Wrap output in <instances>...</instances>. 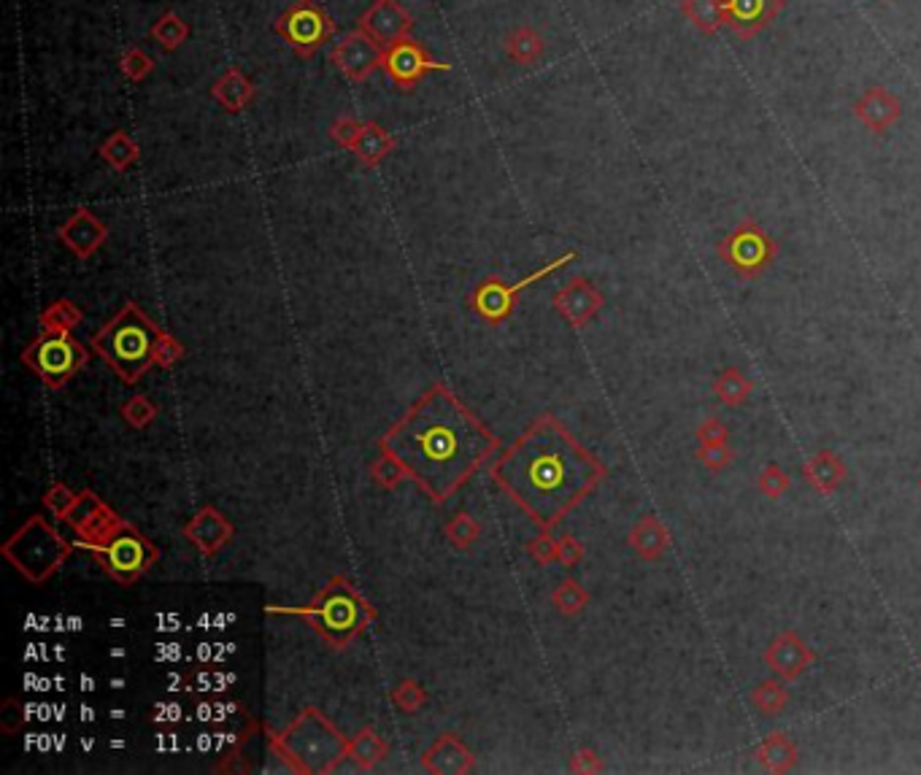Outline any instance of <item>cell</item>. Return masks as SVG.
Returning <instances> with one entry per match:
<instances>
[{"mask_svg":"<svg viewBox=\"0 0 921 775\" xmlns=\"http://www.w3.org/2000/svg\"><path fill=\"white\" fill-rule=\"evenodd\" d=\"M497 446L487 424L444 384H433L378 440L438 506L487 465Z\"/></svg>","mask_w":921,"mask_h":775,"instance_id":"1","label":"cell"},{"mask_svg":"<svg viewBox=\"0 0 921 775\" xmlns=\"http://www.w3.org/2000/svg\"><path fill=\"white\" fill-rule=\"evenodd\" d=\"M606 479V468L557 416L541 414L497 457L492 481L552 533Z\"/></svg>","mask_w":921,"mask_h":775,"instance_id":"2","label":"cell"},{"mask_svg":"<svg viewBox=\"0 0 921 775\" xmlns=\"http://www.w3.org/2000/svg\"><path fill=\"white\" fill-rule=\"evenodd\" d=\"M270 743L290 773L303 775L338 773L349 754V738H343L336 724L316 709H303L279 735L270 738Z\"/></svg>","mask_w":921,"mask_h":775,"instance_id":"3","label":"cell"},{"mask_svg":"<svg viewBox=\"0 0 921 775\" xmlns=\"http://www.w3.org/2000/svg\"><path fill=\"white\" fill-rule=\"evenodd\" d=\"M160 327L146 316L138 303H124L93 338V349L100 354L122 382L135 384L155 365V347Z\"/></svg>","mask_w":921,"mask_h":775,"instance_id":"4","label":"cell"},{"mask_svg":"<svg viewBox=\"0 0 921 775\" xmlns=\"http://www.w3.org/2000/svg\"><path fill=\"white\" fill-rule=\"evenodd\" d=\"M301 614L306 616L316 635L325 638L332 649L349 646L376 616L352 581L343 576H332Z\"/></svg>","mask_w":921,"mask_h":775,"instance_id":"5","label":"cell"},{"mask_svg":"<svg viewBox=\"0 0 921 775\" xmlns=\"http://www.w3.org/2000/svg\"><path fill=\"white\" fill-rule=\"evenodd\" d=\"M0 552L27 584H44L68 562L73 548L47 519L31 517Z\"/></svg>","mask_w":921,"mask_h":775,"instance_id":"6","label":"cell"},{"mask_svg":"<svg viewBox=\"0 0 921 775\" xmlns=\"http://www.w3.org/2000/svg\"><path fill=\"white\" fill-rule=\"evenodd\" d=\"M87 358L89 352L71 332H41V336L22 352L25 365L31 367L49 389L65 387V384L82 371Z\"/></svg>","mask_w":921,"mask_h":775,"instance_id":"7","label":"cell"},{"mask_svg":"<svg viewBox=\"0 0 921 775\" xmlns=\"http://www.w3.org/2000/svg\"><path fill=\"white\" fill-rule=\"evenodd\" d=\"M274 31L284 38L295 58L311 60L336 36V22L316 0H292L290 9L276 20Z\"/></svg>","mask_w":921,"mask_h":775,"instance_id":"8","label":"cell"},{"mask_svg":"<svg viewBox=\"0 0 921 775\" xmlns=\"http://www.w3.org/2000/svg\"><path fill=\"white\" fill-rule=\"evenodd\" d=\"M95 557H98L100 568L109 573V579H114L117 584L130 586L152 568V565L160 559V552L157 546H152L144 535L135 528H130L128 522L117 530L104 546L95 548Z\"/></svg>","mask_w":921,"mask_h":775,"instance_id":"9","label":"cell"},{"mask_svg":"<svg viewBox=\"0 0 921 775\" xmlns=\"http://www.w3.org/2000/svg\"><path fill=\"white\" fill-rule=\"evenodd\" d=\"M719 257L743 279H754L776 257V243L754 222H740L725 241L719 243Z\"/></svg>","mask_w":921,"mask_h":775,"instance_id":"10","label":"cell"},{"mask_svg":"<svg viewBox=\"0 0 921 775\" xmlns=\"http://www.w3.org/2000/svg\"><path fill=\"white\" fill-rule=\"evenodd\" d=\"M570 259H575V252H565L562 257L552 259L549 265H544L541 270L530 274L528 279H522L519 284H506V281H500V279L482 281V284H478V290L473 292V308H476V314L482 316V319L492 322V325H500L502 319H508V316H511L513 303H517V295H522V292L528 290V287H533L535 281H544L546 276L554 274V270L565 268Z\"/></svg>","mask_w":921,"mask_h":775,"instance_id":"11","label":"cell"},{"mask_svg":"<svg viewBox=\"0 0 921 775\" xmlns=\"http://www.w3.org/2000/svg\"><path fill=\"white\" fill-rule=\"evenodd\" d=\"M330 138L341 149L354 152L365 168H378L395 152L398 141L378 122H360L354 117H341L330 124Z\"/></svg>","mask_w":921,"mask_h":775,"instance_id":"12","label":"cell"},{"mask_svg":"<svg viewBox=\"0 0 921 775\" xmlns=\"http://www.w3.org/2000/svg\"><path fill=\"white\" fill-rule=\"evenodd\" d=\"M62 522L71 524L73 533L82 537L84 546H87L89 552H95V548L104 546V543L122 528L124 519L117 511H111L95 492L87 489L82 492V495H76V502H73V508L68 511V517L62 519Z\"/></svg>","mask_w":921,"mask_h":775,"instance_id":"13","label":"cell"},{"mask_svg":"<svg viewBox=\"0 0 921 775\" xmlns=\"http://www.w3.org/2000/svg\"><path fill=\"white\" fill-rule=\"evenodd\" d=\"M384 73L392 78L395 87L400 89H414L427 73H446L451 71L449 62L433 60V55L422 47L420 41H411V38H403V41L392 44L384 52Z\"/></svg>","mask_w":921,"mask_h":775,"instance_id":"14","label":"cell"},{"mask_svg":"<svg viewBox=\"0 0 921 775\" xmlns=\"http://www.w3.org/2000/svg\"><path fill=\"white\" fill-rule=\"evenodd\" d=\"M330 62L349 82L363 84L384 65V49L381 44L373 41L368 33L354 31L336 44V49L330 52Z\"/></svg>","mask_w":921,"mask_h":775,"instance_id":"15","label":"cell"},{"mask_svg":"<svg viewBox=\"0 0 921 775\" xmlns=\"http://www.w3.org/2000/svg\"><path fill=\"white\" fill-rule=\"evenodd\" d=\"M358 31L368 33L381 47L403 41L414 31V16L400 0H373L371 9L360 16Z\"/></svg>","mask_w":921,"mask_h":775,"instance_id":"16","label":"cell"},{"mask_svg":"<svg viewBox=\"0 0 921 775\" xmlns=\"http://www.w3.org/2000/svg\"><path fill=\"white\" fill-rule=\"evenodd\" d=\"M784 5H787V0H725V25L736 33L740 41H751L771 22H776Z\"/></svg>","mask_w":921,"mask_h":775,"instance_id":"17","label":"cell"},{"mask_svg":"<svg viewBox=\"0 0 921 775\" xmlns=\"http://www.w3.org/2000/svg\"><path fill=\"white\" fill-rule=\"evenodd\" d=\"M58 239L62 241V246L71 249L78 259H89L109 241V228H106L104 219L95 217L89 208H76L58 228Z\"/></svg>","mask_w":921,"mask_h":775,"instance_id":"18","label":"cell"},{"mask_svg":"<svg viewBox=\"0 0 921 775\" xmlns=\"http://www.w3.org/2000/svg\"><path fill=\"white\" fill-rule=\"evenodd\" d=\"M233 524L225 517L219 508L203 506L190 522L184 524V537L203 554V557H214L222 552L230 541H233Z\"/></svg>","mask_w":921,"mask_h":775,"instance_id":"19","label":"cell"},{"mask_svg":"<svg viewBox=\"0 0 921 775\" xmlns=\"http://www.w3.org/2000/svg\"><path fill=\"white\" fill-rule=\"evenodd\" d=\"M603 308V295L586 279H573L554 295V311L570 327H584Z\"/></svg>","mask_w":921,"mask_h":775,"instance_id":"20","label":"cell"},{"mask_svg":"<svg viewBox=\"0 0 921 775\" xmlns=\"http://www.w3.org/2000/svg\"><path fill=\"white\" fill-rule=\"evenodd\" d=\"M855 117L870 133H886L902 117V100L886 87H868L855 100Z\"/></svg>","mask_w":921,"mask_h":775,"instance_id":"21","label":"cell"},{"mask_svg":"<svg viewBox=\"0 0 921 775\" xmlns=\"http://www.w3.org/2000/svg\"><path fill=\"white\" fill-rule=\"evenodd\" d=\"M422 767L433 775H462L473 767V754L457 735H440L422 756Z\"/></svg>","mask_w":921,"mask_h":775,"instance_id":"22","label":"cell"},{"mask_svg":"<svg viewBox=\"0 0 921 775\" xmlns=\"http://www.w3.org/2000/svg\"><path fill=\"white\" fill-rule=\"evenodd\" d=\"M211 98L217 100L228 114H239V111H244L254 104L257 87H254V82L241 68L233 65L211 84Z\"/></svg>","mask_w":921,"mask_h":775,"instance_id":"23","label":"cell"},{"mask_svg":"<svg viewBox=\"0 0 921 775\" xmlns=\"http://www.w3.org/2000/svg\"><path fill=\"white\" fill-rule=\"evenodd\" d=\"M502 52H506L508 60L517 62V65L530 68L544 58L546 41L535 27L519 25V27H513L506 38H502Z\"/></svg>","mask_w":921,"mask_h":775,"instance_id":"24","label":"cell"},{"mask_svg":"<svg viewBox=\"0 0 921 775\" xmlns=\"http://www.w3.org/2000/svg\"><path fill=\"white\" fill-rule=\"evenodd\" d=\"M681 14L694 31L714 36L725 27V0H681Z\"/></svg>","mask_w":921,"mask_h":775,"instance_id":"25","label":"cell"},{"mask_svg":"<svg viewBox=\"0 0 921 775\" xmlns=\"http://www.w3.org/2000/svg\"><path fill=\"white\" fill-rule=\"evenodd\" d=\"M100 160L109 168H114L117 173H124L141 160V149L133 135H128L124 130H114V133L100 144Z\"/></svg>","mask_w":921,"mask_h":775,"instance_id":"26","label":"cell"},{"mask_svg":"<svg viewBox=\"0 0 921 775\" xmlns=\"http://www.w3.org/2000/svg\"><path fill=\"white\" fill-rule=\"evenodd\" d=\"M387 751H389V746L384 743V740L378 738L373 729H360L354 738H349L347 760L354 762V767H358V771L368 773L378 765V762L384 760V756H387Z\"/></svg>","mask_w":921,"mask_h":775,"instance_id":"27","label":"cell"},{"mask_svg":"<svg viewBox=\"0 0 921 775\" xmlns=\"http://www.w3.org/2000/svg\"><path fill=\"white\" fill-rule=\"evenodd\" d=\"M149 36L155 38V41L160 44L166 52H177V49L182 47L186 38H190V25H186V22L177 14V11L168 9V11H162L160 16H157V22L152 25Z\"/></svg>","mask_w":921,"mask_h":775,"instance_id":"28","label":"cell"},{"mask_svg":"<svg viewBox=\"0 0 921 775\" xmlns=\"http://www.w3.org/2000/svg\"><path fill=\"white\" fill-rule=\"evenodd\" d=\"M82 319H84L82 308H78L73 300L60 298V300H54L47 311H44L38 322H41L44 332H71L73 327L82 325Z\"/></svg>","mask_w":921,"mask_h":775,"instance_id":"29","label":"cell"},{"mask_svg":"<svg viewBox=\"0 0 921 775\" xmlns=\"http://www.w3.org/2000/svg\"><path fill=\"white\" fill-rule=\"evenodd\" d=\"M389 698H392L395 709L403 711V714H409V716L420 714V711L425 709V703H427V692L420 687V683L411 681V678H403V681H400L398 687L392 689V694H389Z\"/></svg>","mask_w":921,"mask_h":775,"instance_id":"30","label":"cell"},{"mask_svg":"<svg viewBox=\"0 0 921 775\" xmlns=\"http://www.w3.org/2000/svg\"><path fill=\"white\" fill-rule=\"evenodd\" d=\"M446 537H449V543L455 548H471L473 543L482 537V528H478L476 519L468 517V513H457V517L446 524Z\"/></svg>","mask_w":921,"mask_h":775,"instance_id":"31","label":"cell"},{"mask_svg":"<svg viewBox=\"0 0 921 775\" xmlns=\"http://www.w3.org/2000/svg\"><path fill=\"white\" fill-rule=\"evenodd\" d=\"M120 68H122V76L128 78V82L138 84V82H144L152 71H155V60H152L141 47H130V49H124Z\"/></svg>","mask_w":921,"mask_h":775,"instance_id":"32","label":"cell"},{"mask_svg":"<svg viewBox=\"0 0 921 775\" xmlns=\"http://www.w3.org/2000/svg\"><path fill=\"white\" fill-rule=\"evenodd\" d=\"M371 476L378 486H384V489H395V486L405 479V471L392 455L381 451V455L371 462Z\"/></svg>","mask_w":921,"mask_h":775,"instance_id":"33","label":"cell"},{"mask_svg":"<svg viewBox=\"0 0 921 775\" xmlns=\"http://www.w3.org/2000/svg\"><path fill=\"white\" fill-rule=\"evenodd\" d=\"M155 416H157V405L152 403L149 398H144V395H135V398H130L128 403L122 405V419L135 429L149 427V424L155 422Z\"/></svg>","mask_w":921,"mask_h":775,"instance_id":"34","label":"cell"},{"mask_svg":"<svg viewBox=\"0 0 921 775\" xmlns=\"http://www.w3.org/2000/svg\"><path fill=\"white\" fill-rule=\"evenodd\" d=\"M554 605H557L559 614L573 616L586 605V592L581 590L575 581H562V584L554 590Z\"/></svg>","mask_w":921,"mask_h":775,"instance_id":"35","label":"cell"},{"mask_svg":"<svg viewBox=\"0 0 921 775\" xmlns=\"http://www.w3.org/2000/svg\"><path fill=\"white\" fill-rule=\"evenodd\" d=\"M73 502H76V495H73V492L68 489L65 484H60V481H58V484L49 486L47 495H44V508H47V511L58 519L68 517V511L73 508Z\"/></svg>","mask_w":921,"mask_h":775,"instance_id":"36","label":"cell"},{"mask_svg":"<svg viewBox=\"0 0 921 775\" xmlns=\"http://www.w3.org/2000/svg\"><path fill=\"white\" fill-rule=\"evenodd\" d=\"M182 358H184L182 343H179L171 332L162 330L155 347V367H171V365H177Z\"/></svg>","mask_w":921,"mask_h":775,"instance_id":"37","label":"cell"},{"mask_svg":"<svg viewBox=\"0 0 921 775\" xmlns=\"http://www.w3.org/2000/svg\"><path fill=\"white\" fill-rule=\"evenodd\" d=\"M528 554L535 559V562L549 565V562H554V559H557V541H554L552 533L541 530V535L533 537V541L528 543Z\"/></svg>","mask_w":921,"mask_h":775,"instance_id":"38","label":"cell"},{"mask_svg":"<svg viewBox=\"0 0 921 775\" xmlns=\"http://www.w3.org/2000/svg\"><path fill=\"white\" fill-rule=\"evenodd\" d=\"M581 559V546L573 541V537H562L557 541V562H562L565 568H573Z\"/></svg>","mask_w":921,"mask_h":775,"instance_id":"39","label":"cell"}]
</instances>
